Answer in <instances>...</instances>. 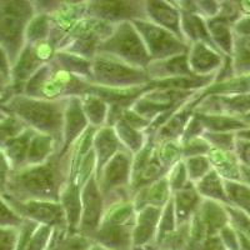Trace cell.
Here are the masks:
<instances>
[{
	"instance_id": "b9f144b4",
	"label": "cell",
	"mask_w": 250,
	"mask_h": 250,
	"mask_svg": "<svg viewBox=\"0 0 250 250\" xmlns=\"http://www.w3.org/2000/svg\"><path fill=\"white\" fill-rule=\"evenodd\" d=\"M242 182L250 187V168L242 167Z\"/></svg>"
},
{
	"instance_id": "ee69618b",
	"label": "cell",
	"mask_w": 250,
	"mask_h": 250,
	"mask_svg": "<svg viewBox=\"0 0 250 250\" xmlns=\"http://www.w3.org/2000/svg\"><path fill=\"white\" fill-rule=\"evenodd\" d=\"M242 120L245 123V125H247V128H250V113L248 114V115H245L244 118H242Z\"/></svg>"
},
{
	"instance_id": "ffe728a7",
	"label": "cell",
	"mask_w": 250,
	"mask_h": 250,
	"mask_svg": "<svg viewBox=\"0 0 250 250\" xmlns=\"http://www.w3.org/2000/svg\"><path fill=\"white\" fill-rule=\"evenodd\" d=\"M203 198L196 191L195 185L189 183L185 188L173 193L174 210H175L176 227L188 224L202 203Z\"/></svg>"
},
{
	"instance_id": "6da1fadb",
	"label": "cell",
	"mask_w": 250,
	"mask_h": 250,
	"mask_svg": "<svg viewBox=\"0 0 250 250\" xmlns=\"http://www.w3.org/2000/svg\"><path fill=\"white\" fill-rule=\"evenodd\" d=\"M71 151L65 155L54 154L50 159L39 165H30L13 175L9 189L18 202H54L59 203L62 188L69 182Z\"/></svg>"
},
{
	"instance_id": "ab89813d",
	"label": "cell",
	"mask_w": 250,
	"mask_h": 250,
	"mask_svg": "<svg viewBox=\"0 0 250 250\" xmlns=\"http://www.w3.org/2000/svg\"><path fill=\"white\" fill-rule=\"evenodd\" d=\"M8 163L1 153H0V187H4V183L6 179V173H8Z\"/></svg>"
},
{
	"instance_id": "8d00e7d4",
	"label": "cell",
	"mask_w": 250,
	"mask_h": 250,
	"mask_svg": "<svg viewBox=\"0 0 250 250\" xmlns=\"http://www.w3.org/2000/svg\"><path fill=\"white\" fill-rule=\"evenodd\" d=\"M19 233L15 228H0V250H17Z\"/></svg>"
},
{
	"instance_id": "4316f807",
	"label": "cell",
	"mask_w": 250,
	"mask_h": 250,
	"mask_svg": "<svg viewBox=\"0 0 250 250\" xmlns=\"http://www.w3.org/2000/svg\"><path fill=\"white\" fill-rule=\"evenodd\" d=\"M82 105L89 125L100 129L105 126L109 114V104L94 94H85L82 98Z\"/></svg>"
},
{
	"instance_id": "5b68a950",
	"label": "cell",
	"mask_w": 250,
	"mask_h": 250,
	"mask_svg": "<svg viewBox=\"0 0 250 250\" xmlns=\"http://www.w3.org/2000/svg\"><path fill=\"white\" fill-rule=\"evenodd\" d=\"M131 23L142 37L151 62L169 59L189 51L187 43L167 29L151 23L150 20H133Z\"/></svg>"
},
{
	"instance_id": "1f68e13d",
	"label": "cell",
	"mask_w": 250,
	"mask_h": 250,
	"mask_svg": "<svg viewBox=\"0 0 250 250\" xmlns=\"http://www.w3.org/2000/svg\"><path fill=\"white\" fill-rule=\"evenodd\" d=\"M187 167L188 176L193 184L202 180L209 171L213 170L210 164V160L208 158V155H200V156H193V158H187L183 159Z\"/></svg>"
},
{
	"instance_id": "d6986e66",
	"label": "cell",
	"mask_w": 250,
	"mask_h": 250,
	"mask_svg": "<svg viewBox=\"0 0 250 250\" xmlns=\"http://www.w3.org/2000/svg\"><path fill=\"white\" fill-rule=\"evenodd\" d=\"M171 189L169 187L167 176L162 179L156 180L149 185L140 188L133 194V204L135 208V211L140 210L142 208L146 205H154V207L164 208L167 203L170 200Z\"/></svg>"
},
{
	"instance_id": "4fadbf2b",
	"label": "cell",
	"mask_w": 250,
	"mask_h": 250,
	"mask_svg": "<svg viewBox=\"0 0 250 250\" xmlns=\"http://www.w3.org/2000/svg\"><path fill=\"white\" fill-rule=\"evenodd\" d=\"M148 20L173 33L185 43L182 31V13L176 5L168 1H145Z\"/></svg>"
},
{
	"instance_id": "83f0119b",
	"label": "cell",
	"mask_w": 250,
	"mask_h": 250,
	"mask_svg": "<svg viewBox=\"0 0 250 250\" xmlns=\"http://www.w3.org/2000/svg\"><path fill=\"white\" fill-rule=\"evenodd\" d=\"M113 128L115 133H117L118 138L120 139V142L125 146V149L130 151L133 155L139 153L144 148L149 139V134H146L145 131H139L137 129H134L133 126H130L128 123L123 119L118 120L114 124Z\"/></svg>"
},
{
	"instance_id": "f1b7e54d",
	"label": "cell",
	"mask_w": 250,
	"mask_h": 250,
	"mask_svg": "<svg viewBox=\"0 0 250 250\" xmlns=\"http://www.w3.org/2000/svg\"><path fill=\"white\" fill-rule=\"evenodd\" d=\"M231 59L236 77H250V35H234Z\"/></svg>"
},
{
	"instance_id": "e575fe53",
	"label": "cell",
	"mask_w": 250,
	"mask_h": 250,
	"mask_svg": "<svg viewBox=\"0 0 250 250\" xmlns=\"http://www.w3.org/2000/svg\"><path fill=\"white\" fill-rule=\"evenodd\" d=\"M167 179H168L171 193L180 190V189L187 187L189 183H191L189 180V176H188L187 167H185L184 160H180V162H178L174 165L173 168L167 174Z\"/></svg>"
},
{
	"instance_id": "7402d4cb",
	"label": "cell",
	"mask_w": 250,
	"mask_h": 250,
	"mask_svg": "<svg viewBox=\"0 0 250 250\" xmlns=\"http://www.w3.org/2000/svg\"><path fill=\"white\" fill-rule=\"evenodd\" d=\"M205 23H207L208 31L210 34L214 45L218 49L219 53L225 57H231L234 44L233 23L220 15L207 19Z\"/></svg>"
},
{
	"instance_id": "484cf974",
	"label": "cell",
	"mask_w": 250,
	"mask_h": 250,
	"mask_svg": "<svg viewBox=\"0 0 250 250\" xmlns=\"http://www.w3.org/2000/svg\"><path fill=\"white\" fill-rule=\"evenodd\" d=\"M194 185L203 199L214 200L220 204L229 205L224 187V179L215 170L209 171L202 180H199Z\"/></svg>"
},
{
	"instance_id": "30bf717a",
	"label": "cell",
	"mask_w": 250,
	"mask_h": 250,
	"mask_svg": "<svg viewBox=\"0 0 250 250\" xmlns=\"http://www.w3.org/2000/svg\"><path fill=\"white\" fill-rule=\"evenodd\" d=\"M13 207L21 214L26 216L31 222L40 225L54 228H66V218L64 209L60 203L54 202H39V200H30V202H18L12 199Z\"/></svg>"
},
{
	"instance_id": "cb8c5ba5",
	"label": "cell",
	"mask_w": 250,
	"mask_h": 250,
	"mask_svg": "<svg viewBox=\"0 0 250 250\" xmlns=\"http://www.w3.org/2000/svg\"><path fill=\"white\" fill-rule=\"evenodd\" d=\"M60 153V146L50 135L35 133L30 142L28 151V162L31 165H39L49 160L54 154Z\"/></svg>"
},
{
	"instance_id": "f6af8a7d",
	"label": "cell",
	"mask_w": 250,
	"mask_h": 250,
	"mask_svg": "<svg viewBox=\"0 0 250 250\" xmlns=\"http://www.w3.org/2000/svg\"><path fill=\"white\" fill-rule=\"evenodd\" d=\"M89 250H103V248L99 247V245H97V244H94Z\"/></svg>"
},
{
	"instance_id": "7a4b0ae2",
	"label": "cell",
	"mask_w": 250,
	"mask_h": 250,
	"mask_svg": "<svg viewBox=\"0 0 250 250\" xmlns=\"http://www.w3.org/2000/svg\"><path fill=\"white\" fill-rule=\"evenodd\" d=\"M69 99L44 100L29 97H17L10 102L9 106L13 113L24 123L29 124L38 133L46 134L55 139L62 149V130L64 118Z\"/></svg>"
},
{
	"instance_id": "ba28073f",
	"label": "cell",
	"mask_w": 250,
	"mask_h": 250,
	"mask_svg": "<svg viewBox=\"0 0 250 250\" xmlns=\"http://www.w3.org/2000/svg\"><path fill=\"white\" fill-rule=\"evenodd\" d=\"M104 210V198L100 191L97 178L93 175L82 188V220L78 234L91 238V235L102 224Z\"/></svg>"
},
{
	"instance_id": "ac0fdd59",
	"label": "cell",
	"mask_w": 250,
	"mask_h": 250,
	"mask_svg": "<svg viewBox=\"0 0 250 250\" xmlns=\"http://www.w3.org/2000/svg\"><path fill=\"white\" fill-rule=\"evenodd\" d=\"M59 203L65 213L68 235L78 234L82 220V188L75 182L69 180L62 188Z\"/></svg>"
},
{
	"instance_id": "52a82bcc",
	"label": "cell",
	"mask_w": 250,
	"mask_h": 250,
	"mask_svg": "<svg viewBox=\"0 0 250 250\" xmlns=\"http://www.w3.org/2000/svg\"><path fill=\"white\" fill-rule=\"evenodd\" d=\"M85 17L111 24L133 20H148L145 1H89Z\"/></svg>"
},
{
	"instance_id": "44dd1931",
	"label": "cell",
	"mask_w": 250,
	"mask_h": 250,
	"mask_svg": "<svg viewBox=\"0 0 250 250\" xmlns=\"http://www.w3.org/2000/svg\"><path fill=\"white\" fill-rule=\"evenodd\" d=\"M211 168L224 180L242 182V165L239 163L235 151L211 148L208 153Z\"/></svg>"
},
{
	"instance_id": "4dcf8cb0",
	"label": "cell",
	"mask_w": 250,
	"mask_h": 250,
	"mask_svg": "<svg viewBox=\"0 0 250 250\" xmlns=\"http://www.w3.org/2000/svg\"><path fill=\"white\" fill-rule=\"evenodd\" d=\"M35 131L28 129L24 130L23 133L19 134L18 137L13 138L6 143V150H8V156L10 162L14 165H19L24 162V159L28 158L29 146L30 142L34 137Z\"/></svg>"
},
{
	"instance_id": "d6a6232c",
	"label": "cell",
	"mask_w": 250,
	"mask_h": 250,
	"mask_svg": "<svg viewBox=\"0 0 250 250\" xmlns=\"http://www.w3.org/2000/svg\"><path fill=\"white\" fill-rule=\"evenodd\" d=\"M202 137L210 144L211 148L222 149V150L235 151L236 133H211L204 131Z\"/></svg>"
},
{
	"instance_id": "8992f818",
	"label": "cell",
	"mask_w": 250,
	"mask_h": 250,
	"mask_svg": "<svg viewBox=\"0 0 250 250\" xmlns=\"http://www.w3.org/2000/svg\"><path fill=\"white\" fill-rule=\"evenodd\" d=\"M33 15V6L25 1H10L0 10V43L17 57L23 43L25 24Z\"/></svg>"
},
{
	"instance_id": "8fae6325",
	"label": "cell",
	"mask_w": 250,
	"mask_h": 250,
	"mask_svg": "<svg viewBox=\"0 0 250 250\" xmlns=\"http://www.w3.org/2000/svg\"><path fill=\"white\" fill-rule=\"evenodd\" d=\"M89 122L83 110L82 99L79 97L69 99L64 118V130H62V149L60 155H65L73 146L78 138L88 129Z\"/></svg>"
},
{
	"instance_id": "d590c367",
	"label": "cell",
	"mask_w": 250,
	"mask_h": 250,
	"mask_svg": "<svg viewBox=\"0 0 250 250\" xmlns=\"http://www.w3.org/2000/svg\"><path fill=\"white\" fill-rule=\"evenodd\" d=\"M24 224V220L21 216L15 214L10 210L6 204H4L0 200V228H20V225Z\"/></svg>"
},
{
	"instance_id": "9c48e42d",
	"label": "cell",
	"mask_w": 250,
	"mask_h": 250,
	"mask_svg": "<svg viewBox=\"0 0 250 250\" xmlns=\"http://www.w3.org/2000/svg\"><path fill=\"white\" fill-rule=\"evenodd\" d=\"M133 156L130 151L122 150L106 163L97 178L103 198L113 191L130 188Z\"/></svg>"
},
{
	"instance_id": "3957f363",
	"label": "cell",
	"mask_w": 250,
	"mask_h": 250,
	"mask_svg": "<svg viewBox=\"0 0 250 250\" xmlns=\"http://www.w3.org/2000/svg\"><path fill=\"white\" fill-rule=\"evenodd\" d=\"M98 54L109 55L144 70L151 62L144 42L131 21L115 24L113 33L98 46Z\"/></svg>"
},
{
	"instance_id": "7bdbcfd3",
	"label": "cell",
	"mask_w": 250,
	"mask_h": 250,
	"mask_svg": "<svg viewBox=\"0 0 250 250\" xmlns=\"http://www.w3.org/2000/svg\"><path fill=\"white\" fill-rule=\"evenodd\" d=\"M236 138L250 142V128H247V129H244V130L238 131V133H236Z\"/></svg>"
},
{
	"instance_id": "74e56055",
	"label": "cell",
	"mask_w": 250,
	"mask_h": 250,
	"mask_svg": "<svg viewBox=\"0 0 250 250\" xmlns=\"http://www.w3.org/2000/svg\"><path fill=\"white\" fill-rule=\"evenodd\" d=\"M235 154L242 167L250 168V142L236 138Z\"/></svg>"
},
{
	"instance_id": "603a6c76",
	"label": "cell",
	"mask_w": 250,
	"mask_h": 250,
	"mask_svg": "<svg viewBox=\"0 0 250 250\" xmlns=\"http://www.w3.org/2000/svg\"><path fill=\"white\" fill-rule=\"evenodd\" d=\"M182 13V31L185 43L188 45L193 43H205L207 45L218 51V49L214 45L213 40H211L209 31H208L204 18H202L196 13Z\"/></svg>"
},
{
	"instance_id": "e0dca14e",
	"label": "cell",
	"mask_w": 250,
	"mask_h": 250,
	"mask_svg": "<svg viewBox=\"0 0 250 250\" xmlns=\"http://www.w3.org/2000/svg\"><path fill=\"white\" fill-rule=\"evenodd\" d=\"M150 80H165L175 79V78H190L196 77L190 70L187 54L169 58L165 60L151 62L146 69Z\"/></svg>"
},
{
	"instance_id": "5bb4252c",
	"label": "cell",
	"mask_w": 250,
	"mask_h": 250,
	"mask_svg": "<svg viewBox=\"0 0 250 250\" xmlns=\"http://www.w3.org/2000/svg\"><path fill=\"white\" fill-rule=\"evenodd\" d=\"M202 225L207 238L219 235V233L229 225L227 207L214 200L203 199L195 213L193 214Z\"/></svg>"
},
{
	"instance_id": "f546056e",
	"label": "cell",
	"mask_w": 250,
	"mask_h": 250,
	"mask_svg": "<svg viewBox=\"0 0 250 250\" xmlns=\"http://www.w3.org/2000/svg\"><path fill=\"white\" fill-rule=\"evenodd\" d=\"M229 205L250 216V187L243 182L224 180Z\"/></svg>"
},
{
	"instance_id": "277c9868",
	"label": "cell",
	"mask_w": 250,
	"mask_h": 250,
	"mask_svg": "<svg viewBox=\"0 0 250 250\" xmlns=\"http://www.w3.org/2000/svg\"><path fill=\"white\" fill-rule=\"evenodd\" d=\"M150 82L146 70L134 68L109 55L97 54L91 60V84L99 88H139Z\"/></svg>"
},
{
	"instance_id": "2e32d148",
	"label": "cell",
	"mask_w": 250,
	"mask_h": 250,
	"mask_svg": "<svg viewBox=\"0 0 250 250\" xmlns=\"http://www.w3.org/2000/svg\"><path fill=\"white\" fill-rule=\"evenodd\" d=\"M163 208L146 205L137 211L133 229V244L135 247L146 245L155 239Z\"/></svg>"
},
{
	"instance_id": "f35d334b",
	"label": "cell",
	"mask_w": 250,
	"mask_h": 250,
	"mask_svg": "<svg viewBox=\"0 0 250 250\" xmlns=\"http://www.w3.org/2000/svg\"><path fill=\"white\" fill-rule=\"evenodd\" d=\"M233 33L236 37H249L250 35V15L240 17L233 24Z\"/></svg>"
},
{
	"instance_id": "836d02e7",
	"label": "cell",
	"mask_w": 250,
	"mask_h": 250,
	"mask_svg": "<svg viewBox=\"0 0 250 250\" xmlns=\"http://www.w3.org/2000/svg\"><path fill=\"white\" fill-rule=\"evenodd\" d=\"M182 142V140H180ZM210 144L203 137H195L191 139L183 140L182 142V156L183 159L193 158V156L208 155L210 151Z\"/></svg>"
},
{
	"instance_id": "bcb514c9",
	"label": "cell",
	"mask_w": 250,
	"mask_h": 250,
	"mask_svg": "<svg viewBox=\"0 0 250 250\" xmlns=\"http://www.w3.org/2000/svg\"><path fill=\"white\" fill-rule=\"evenodd\" d=\"M103 250H108V249H104V248H103Z\"/></svg>"
},
{
	"instance_id": "7c38bea8",
	"label": "cell",
	"mask_w": 250,
	"mask_h": 250,
	"mask_svg": "<svg viewBox=\"0 0 250 250\" xmlns=\"http://www.w3.org/2000/svg\"><path fill=\"white\" fill-rule=\"evenodd\" d=\"M224 57L225 55H222L205 43L190 44L188 51V62L190 70L198 77L215 75L223 65Z\"/></svg>"
},
{
	"instance_id": "60d3db41",
	"label": "cell",
	"mask_w": 250,
	"mask_h": 250,
	"mask_svg": "<svg viewBox=\"0 0 250 250\" xmlns=\"http://www.w3.org/2000/svg\"><path fill=\"white\" fill-rule=\"evenodd\" d=\"M0 73H1L4 77H8V74H9L8 59H6L5 54H4L1 49H0Z\"/></svg>"
},
{
	"instance_id": "9a60e30c",
	"label": "cell",
	"mask_w": 250,
	"mask_h": 250,
	"mask_svg": "<svg viewBox=\"0 0 250 250\" xmlns=\"http://www.w3.org/2000/svg\"><path fill=\"white\" fill-rule=\"evenodd\" d=\"M93 150L97 159V169H95V178H98L100 171L105 167L106 163L117 153L126 150L123 143L118 138L117 133L113 126H103L98 129L94 137Z\"/></svg>"
},
{
	"instance_id": "d4e9b609",
	"label": "cell",
	"mask_w": 250,
	"mask_h": 250,
	"mask_svg": "<svg viewBox=\"0 0 250 250\" xmlns=\"http://www.w3.org/2000/svg\"><path fill=\"white\" fill-rule=\"evenodd\" d=\"M193 113L200 120L205 131L238 133V131L247 129L245 123L239 118L227 117V115H220V114H202L195 113V111H193Z\"/></svg>"
}]
</instances>
